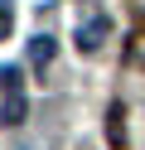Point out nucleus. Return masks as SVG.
<instances>
[{
    "label": "nucleus",
    "mask_w": 145,
    "mask_h": 150,
    "mask_svg": "<svg viewBox=\"0 0 145 150\" xmlns=\"http://www.w3.org/2000/svg\"><path fill=\"white\" fill-rule=\"evenodd\" d=\"M48 58H53V39H48V34H39V39L29 44V63H34V68H44Z\"/></svg>",
    "instance_id": "obj_4"
},
{
    "label": "nucleus",
    "mask_w": 145,
    "mask_h": 150,
    "mask_svg": "<svg viewBox=\"0 0 145 150\" xmlns=\"http://www.w3.org/2000/svg\"><path fill=\"white\" fill-rule=\"evenodd\" d=\"M0 78H5V116H0V121H5V126H19V121H24V111H29L24 92H19V82H15L19 73H15V68H5Z\"/></svg>",
    "instance_id": "obj_1"
},
{
    "label": "nucleus",
    "mask_w": 145,
    "mask_h": 150,
    "mask_svg": "<svg viewBox=\"0 0 145 150\" xmlns=\"http://www.w3.org/2000/svg\"><path fill=\"white\" fill-rule=\"evenodd\" d=\"M10 24H15V10H10V0H0V39H10Z\"/></svg>",
    "instance_id": "obj_5"
},
{
    "label": "nucleus",
    "mask_w": 145,
    "mask_h": 150,
    "mask_svg": "<svg viewBox=\"0 0 145 150\" xmlns=\"http://www.w3.org/2000/svg\"><path fill=\"white\" fill-rule=\"evenodd\" d=\"M126 111L121 107H111V111H106V136H111V150H126Z\"/></svg>",
    "instance_id": "obj_3"
},
{
    "label": "nucleus",
    "mask_w": 145,
    "mask_h": 150,
    "mask_svg": "<svg viewBox=\"0 0 145 150\" xmlns=\"http://www.w3.org/2000/svg\"><path fill=\"white\" fill-rule=\"evenodd\" d=\"M106 34H111V24H106L102 15H92V20H82V24H77V49H82V53H92L97 44L106 39Z\"/></svg>",
    "instance_id": "obj_2"
}]
</instances>
